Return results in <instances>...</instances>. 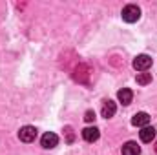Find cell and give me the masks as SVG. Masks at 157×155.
Listing matches in <instances>:
<instances>
[{"label": "cell", "instance_id": "6da1fadb", "mask_svg": "<svg viewBox=\"0 0 157 155\" xmlns=\"http://www.w3.org/2000/svg\"><path fill=\"white\" fill-rule=\"evenodd\" d=\"M121 17H122V20H124V22H128V24L137 22V20L141 18V9H139L135 4H128V6L122 9Z\"/></svg>", "mask_w": 157, "mask_h": 155}, {"label": "cell", "instance_id": "7a4b0ae2", "mask_svg": "<svg viewBox=\"0 0 157 155\" xmlns=\"http://www.w3.org/2000/svg\"><path fill=\"white\" fill-rule=\"evenodd\" d=\"M37 137V128L35 126H22L18 131V139L22 142H33Z\"/></svg>", "mask_w": 157, "mask_h": 155}, {"label": "cell", "instance_id": "3957f363", "mask_svg": "<svg viewBox=\"0 0 157 155\" xmlns=\"http://www.w3.org/2000/svg\"><path fill=\"white\" fill-rule=\"evenodd\" d=\"M150 66H152V57H148V55H137L133 59V68L137 71H146Z\"/></svg>", "mask_w": 157, "mask_h": 155}, {"label": "cell", "instance_id": "277c9868", "mask_svg": "<svg viewBox=\"0 0 157 155\" xmlns=\"http://www.w3.org/2000/svg\"><path fill=\"white\" fill-rule=\"evenodd\" d=\"M40 144H42V148L51 150V148H55V146L59 144V137H57L53 131H46V133L42 135V139H40Z\"/></svg>", "mask_w": 157, "mask_h": 155}, {"label": "cell", "instance_id": "5b68a950", "mask_svg": "<svg viewBox=\"0 0 157 155\" xmlns=\"http://www.w3.org/2000/svg\"><path fill=\"white\" fill-rule=\"evenodd\" d=\"M99 137H101V131H99V128H84L82 130V139L86 141V142H95V141H99Z\"/></svg>", "mask_w": 157, "mask_h": 155}, {"label": "cell", "instance_id": "8992f818", "mask_svg": "<svg viewBox=\"0 0 157 155\" xmlns=\"http://www.w3.org/2000/svg\"><path fill=\"white\" fill-rule=\"evenodd\" d=\"M132 124H133V126H139V128H144V126L150 124V115H148L146 112H139V113L133 115Z\"/></svg>", "mask_w": 157, "mask_h": 155}, {"label": "cell", "instance_id": "52a82bcc", "mask_svg": "<svg viewBox=\"0 0 157 155\" xmlns=\"http://www.w3.org/2000/svg\"><path fill=\"white\" fill-rule=\"evenodd\" d=\"M139 137L143 142H152L155 139V128L154 126H144L141 131H139Z\"/></svg>", "mask_w": 157, "mask_h": 155}, {"label": "cell", "instance_id": "ba28073f", "mask_svg": "<svg viewBox=\"0 0 157 155\" xmlns=\"http://www.w3.org/2000/svg\"><path fill=\"white\" fill-rule=\"evenodd\" d=\"M115 112H117L115 102L113 100H104V104H102V117L104 119H112L115 115Z\"/></svg>", "mask_w": 157, "mask_h": 155}, {"label": "cell", "instance_id": "9c48e42d", "mask_svg": "<svg viewBox=\"0 0 157 155\" xmlns=\"http://www.w3.org/2000/svg\"><path fill=\"white\" fill-rule=\"evenodd\" d=\"M122 155H141V148L137 142L133 141H128L124 146H122Z\"/></svg>", "mask_w": 157, "mask_h": 155}, {"label": "cell", "instance_id": "30bf717a", "mask_svg": "<svg viewBox=\"0 0 157 155\" xmlns=\"http://www.w3.org/2000/svg\"><path fill=\"white\" fill-rule=\"evenodd\" d=\"M117 99H119V102H122L124 106H128V104L132 102V99H133V93H132V89H128V88H122V89H119Z\"/></svg>", "mask_w": 157, "mask_h": 155}, {"label": "cell", "instance_id": "8fae6325", "mask_svg": "<svg viewBox=\"0 0 157 155\" xmlns=\"http://www.w3.org/2000/svg\"><path fill=\"white\" fill-rule=\"evenodd\" d=\"M137 84H141V86H146V84H150L152 82V73H146V71H141V73H137Z\"/></svg>", "mask_w": 157, "mask_h": 155}, {"label": "cell", "instance_id": "7c38bea8", "mask_svg": "<svg viewBox=\"0 0 157 155\" xmlns=\"http://www.w3.org/2000/svg\"><path fill=\"white\" fill-rule=\"evenodd\" d=\"M95 119H97V117H95V112H91V110H88V112L84 113V120H86V122H93Z\"/></svg>", "mask_w": 157, "mask_h": 155}, {"label": "cell", "instance_id": "4fadbf2b", "mask_svg": "<svg viewBox=\"0 0 157 155\" xmlns=\"http://www.w3.org/2000/svg\"><path fill=\"white\" fill-rule=\"evenodd\" d=\"M66 133H68V142H73V130L70 126H66Z\"/></svg>", "mask_w": 157, "mask_h": 155}, {"label": "cell", "instance_id": "5bb4252c", "mask_svg": "<svg viewBox=\"0 0 157 155\" xmlns=\"http://www.w3.org/2000/svg\"><path fill=\"white\" fill-rule=\"evenodd\" d=\"M155 153H157V142H155Z\"/></svg>", "mask_w": 157, "mask_h": 155}]
</instances>
